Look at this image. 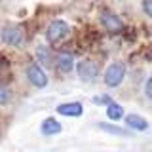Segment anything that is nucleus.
<instances>
[{"label":"nucleus","instance_id":"f257e3e1","mask_svg":"<svg viewBox=\"0 0 152 152\" xmlns=\"http://www.w3.org/2000/svg\"><path fill=\"white\" fill-rule=\"evenodd\" d=\"M124 78H126V65L120 63V61H116V63H110L107 66V70H104V84L108 86V88H118Z\"/></svg>","mask_w":152,"mask_h":152},{"label":"nucleus","instance_id":"f03ea898","mask_svg":"<svg viewBox=\"0 0 152 152\" xmlns=\"http://www.w3.org/2000/svg\"><path fill=\"white\" fill-rule=\"evenodd\" d=\"M69 31L70 28H69V23L66 21H63V19H53L46 28V40L50 42V44H57V42H61L63 38H66Z\"/></svg>","mask_w":152,"mask_h":152},{"label":"nucleus","instance_id":"7ed1b4c3","mask_svg":"<svg viewBox=\"0 0 152 152\" xmlns=\"http://www.w3.org/2000/svg\"><path fill=\"white\" fill-rule=\"evenodd\" d=\"M25 74H27L28 82L34 86V88L42 89V88L48 86V74H46V70L42 69L38 63H28L27 69H25Z\"/></svg>","mask_w":152,"mask_h":152},{"label":"nucleus","instance_id":"20e7f679","mask_svg":"<svg viewBox=\"0 0 152 152\" xmlns=\"http://www.w3.org/2000/svg\"><path fill=\"white\" fill-rule=\"evenodd\" d=\"M0 36H2V42L12 48H19L23 46V40H25V34H23L21 27H15V25H6L2 28V32H0Z\"/></svg>","mask_w":152,"mask_h":152},{"label":"nucleus","instance_id":"39448f33","mask_svg":"<svg viewBox=\"0 0 152 152\" xmlns=\"http://www.w3.org/2000/svg\"><path fill=\"white\" fill-rule=\"evenodd\" d=\"M76 72H78L80 80H84V82H95L99 76V66L91 59H82L76 65Z\"/></svg>","mask_w":152,"mask_h":152},{"label":"nucleus","instance_id":"423d86ee","mask_svg":"<svg viewBox=\"0 0 152 152\" xmlns=\"http://www.w3.org/2000/svg\"><path fill=\"white\" fill-rule=\"evenodd\" d=\"M99 19H101V25L107 28L108 32H120L122 28H124L122 19L118 17L116 13H112V12H103Z\"/></svg>","mask_w":152,"mask_h":152},{"label":"nucleus","instance_id":"0eeeda50","mask_svg":"<svg viewBox=\"0 0 152 152\" xmlns=\"http://www.w3.org/2000/svg\"><path fill=\"white\" fill-rule=\"evenodd\" d=\"M57 114L61 116H66V118H80L84 114V107L76 101H70V103H63V104H57L55 107Z\"/></svg>","mask_w":152,"mask_h":152},{"label":"nucleus","instance_id":"6e6552de","mask_svg":"<svg viewBox=\"0 0 152 152\" xmlns=\"http://www.w3.org/2000/svg\"><path fill=\"white\" fill-rule=\"evenodd\" d=\"M55 65H57V69H59L61 72H70V70L74 69V57H72V53H69V51H61V53H57Z\"/></svg>","mask_w":152,"mask_h":152},{"label":"nucleus","instance_id":"1a4fd4ad","mask_svg":"<svg viewBox=\"0 0 152 152\" xmlns=\"http://www.w3.org/2000/svg\"><path fill=\"white\" fill-rule=\"evenodd\" d=\"M124 120H126L127 127H131V129H135V131H146L148 129V122L142 116H139V114H126Z\"/></svg>","mask_w":152,"mask_h":152},{"label":"nucleus","instance_id":"9d476101","mask_svg":"<svg viewBox=\"0 0 152 152\" xmlns=\"http://www.w3.org/2000/svg\"><path fill=\"white\" fill-rule=\"evenodd\" d=\"M40 131L44 133V135H57V133L63 131V126H61L55 118H46L40 126Z\"/></svg>","mask_w":152,"mask_h":152},{"label":"nucleus","instance_id":"9b49d317","mask_svg":"<svg viewBox=\"0 0 152 152\" xmlns=\"http://www.w3.org/2000/svg\"><path fill=\"white\" fill-rule=\"evenodd\" d=\"M36 59H38V63H40V66H51L53 65V53H51V50L46 48V46L36 48Z\"/></svg>","mask_w":152,"mask_h":152},{"label":"nucleus","instance_id":"f8f14e48","mask_svg":"<svg viewBox=\"0 0 152 152\" xmlns=\"http://www.w3.org/2000/svg\"><path fill=\"white\" fill-rule=\"evenodd\" d=\"M107 116L110 118L112 122H120L124 116H126V112H124V107L118 103H110L107 104Z\"/></svg>","mask_w":152,"mask_h":152},{"label":"nucleus","instance_id":"ddd939ff","mask_svg":"<svg viewBox=\"0 0 152 152\" xmlns=\"http://www.w3.org/2000/svg\"><path fill=\"white\" fill-rule=\"evenodd\" d=\"M99 129H103V131L110 133V135H118V137H129V135H131L129 131H124L122 127L112 126V124H107V122H101V124H99Z\"/></svg>","mask_w":152,"mask_h":152},{"label":"nucleus","instance_id":"4468645a","mask_svg":"<svg viewBox=\"0 0 152 152\" xmlns=\"http://www.w3.org/2000/svg\"><path fill=\"white\" fill-rule=\"evenodd\" d=\"M10 101H12V91H10L6 86L0 84V107H6Z\"/></svg>","mask_w":152,"mask_h":152},{"label":"nucleus","instance_id":"2eb2a0df","mask_svg":"<svg viewBox=\"0 0 152 152\" xmlns=\"http://www.w3.org/2000/svg\"><path fill=\"white\" fill-rule=\"evenodd\" d=\"M93 103L95 104H104V107H107V104L112 103V97H110V95H95V97H93Z\"/></svg>","mask_w":152,"mask_h":152},{"label":"nucleus","instance_id":"dca6fc26","mask_svg":"<svg viewBox=\"0 0 152 152\" xmlns=\"http://www.w3.org/2000/svg\"><path fill=\"white\" fill-rule=\"evenodd\" d=\"M141 8H142V12H145L148 17H152V0H142Z\"/></svg>","mask_w":152,"mask_h":152},{"label":"nucleus","instance_id":"f3484780","mask_svg":"<svg viewBox=\"0 0 152 152\" xmlns=\"http://www.w3.org/2000/svg\"><path fill=\"white\" fill-rule=\"evenodd\" d=\"M145 95H146L148 99H152V76L145 82Z\"/></svg>","mask_w":152,"mask_h":152}]
</instances>
